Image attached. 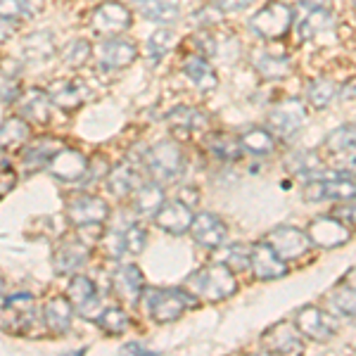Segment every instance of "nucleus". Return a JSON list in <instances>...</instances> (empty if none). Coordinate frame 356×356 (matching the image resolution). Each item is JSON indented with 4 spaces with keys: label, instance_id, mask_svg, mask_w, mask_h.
<instances>
[{
    "label": "nucleus",
    "instance_id": "nucleus-30",
    "mask_svg": "<svg viewBox=\"0 0 356 356\" xmlns=\"http://www.w3.org/2000/svg\"><path fill=\"white\" fill-rule=\"evenodd\" d=\"M22 53L29 62H45L55 53V38L50 31H33L22 43Z\"/></svg>",
    "mask_w": 356,
    "mask_h": 356
},
{
    "label": "nucleus",
    "instance_id": "nucleus-55",
    "mask_svg": "<svg viewBox=\"0 0 356 356\" xmlns=\"http://www.w3.org/2000/svg\"><path fill=\"white\" fill-rule=\"evenodd\" d=\"M15 29V19H3L0 17V41H5V38H10V33H13Z\"/></svg>",
    "mask_w": 356,
    "mask_h": 356
},
{
    "label": "nucleus",
    "instance_id": "nucleus-32",
    "mask_svg": "<svg viewBox=\"0 0 356 356\" xmlns=\"http://www.w3.org/2000/svg\"><path fill=\"white\" fill-rule=\"evenodd\" d=\"M29 136H31V129H29V124L24 122V117L5 119L3 126H0V152L19 147Z\"/></svg>",
    "mask_w": 356,
    "mask_h": 356
},
{
    "label": "nucleus",
    "instance_id": "nucleus-59",
    "mask_svg": "<svg viewBox=\"0 0 356 356\" xmlns=\"http://www.w3.org/2000/svg\"><path fill=\"white\" fill-rule=\"evenodd\" d=\"M352 171H354V174H356V159H354V162H352Z\"/></svg>",
    "mask_w": 356,
    "mask_h": 356
},
{
    "label": "nucleus",
    "instance_id": "nucleus-38",
    "mask_svg": "<svg viewBox=\"0 0 356 356\" xmlns=\"http://www.w3.org/2000/svg\"><path fill=\"white\" fill-rule=\"evenodd\" d=\"M67 295H69V302L74 304V309H81L86 302L97 297L95 283L90 278H86V275H74L67 285Z\"/></svg>",
    "mask_w": 356,
    "mask_h": 356
},
{
    "label": "nucleus",
    "instance_id": "nucleus-25",
    "mask_svg": "<svg viewBox=\"0 0 356 356\" xmlns=\"http://www.w3.org/2000/svg\"><path fill=\"white\" fill-rule=\"evenodd\" d=\"M140 186H143L140 171L129 162L117 164L110 174H107V191H110L114 197H129V195H134Z\"/></svg>",
    "mask_w": 356,
    "mask_h": 356
},
{
    "label": "nucleus",
    "instance_id": "nucleus-18",
    "mask_svg": "<svg viewBox=\"0 0 356 356\" xmlns=\"http://www.w3.org/2000/svg\"><path fill=\"white\" fill-rule=\"evenodd\" d=\"M252 271L259 280H275L288 273L285 259L275 254V250L268 243L252 245Z\"/></svg>",
    "mask_w": 356,
    "mask_h": 356
},
{
    "label": "nucleus",
    "instance_id": "nucleus-29",
    "mask_svg": "<svg viewBox=\"0 0 356 356\" xmlns=\"http://www.w3.org/2000/svg\"><path fill=\"white\" fill-rule=\"evenodd\" d=\"M240 145H243L245 152L250 154H271L275 150V138L268 129H261V126H250V129H245L243 134H240Z\"/></svg>",
    "mask_w": 356,
    "mask_h": 356
},
{
    "label": "nucleus",
    "instance_id": "nucleus-58",
    "mask_svg": "<svg viewBox=\"0 0 356 356\" xmlns=\"http://www.w3.org/2000/svg\"><path fill=\"white\" fill-rule=\"evenodd\" d=\"M3 292H5V283H3V278H0V304H3Z\"/></svg>",
    "mask_w": 356,
    "mask_h": 356
},
{
    "label": "nucleus",
    "instance_id": "nucleus-24",
    "mask_svg": "<svg viewBox=\"0 0 356 356\" xmlns=\"http://www.w3.org/2000/svg\"><path fill=\"white\" fill-rule=\"evenodd\" d=\"M183 76L191 83H195V88H200L202 93H209V90H214L219 86V76L211 69L209 60L197 53L186 57V62H183Z\"/></svg>",
    "mask_w": 356,
    "mask_h": 356
},
{
    "label": "nucleus",
    "instance_id": "nucleus-47",
    "mask_svg": "<svg viewBox=\"0 0 356 356\" xmlns=\"http://www.w3.org/2000/svg\"><path fill=\"white\" fill-rule=\"evenodd\" d=\"M195 50H197V55H202V57L216 55L219 45H216V38L211 36L209 29H202V31L195 33Z\"/></svg>",
    "mask_w": 356,
    "mask_h": 356
},
{
    "label": "nucleus",
    "instance_id": "nucleus-40",
    "mask_svg": "<svg viewBox=\"0 0 356 356\" xmlns=\"http://www.w3.org/2000/svg\"><path fill=\"white\" fill-rule=\"evenodd\" d=\"M288 169L292 171V174H297V176L316 178V176H318V171H321V157L316 152H309V150L295 152L288 159Z\"/></svg>",
    "mask_w": 356,
    "mask_h": 356
},
{
    "label": "nucleus",
    "instance_id": "nucleus-60",
    "mask_svg": "<svg viewBox=\"0 0 356 356\" xmlns=\"http://www.w3.org/2000/svg\"><path fill=\"white\" fill-rule=\"evenodd\" d=\"M0 197H3V195H0Z\"/></svg>",
    "mask_w": 356,
    "mask_h": 356
},
{
    "label": "nucleus",
    "instance_id": "nucleus-4",
    "mask_svg": "<svg viewBox=\"0 0 356 356\" xmlns=\"http://www.w3.org/2000/svg\"><path fill=\"white\" fill-rule=\"evenodd\" d=\"M145 169L157 183H171L186 171V154L171 140L157 143L145 154Z\"/></svg>",
    "mask_w": 356,
    "mask_h": 356
},
{
    "label": "nucleus",
    "instance_id": "nucleus-52",
    "mask_svg": "<svg viewBox=\"0 0 356 356\" xmlns=\"http://www.w3.org/2000/svg\"><path fill=\"white\" fill-rule=\"evenodd\" d=\"M122 354H138V356H154L157 352H152V349H147L145 344H140V342H129V344H124L122 347Z\"/></svg>",
    "mask_w": 356,
    "mask_h": 356
},
{
    "label": "nucleus",
    "instance_id": "nucleus-28",
    "mask_svg": "<svg viewBox=\"0 0 356 356\" xmlns=\"http://www.w3.org/2000/svg\"><path fill=\"white\" fill-rule=\"evenodd\" d=\"M131 8H134L143 19L154 22V24H162V26H171L174 22H178V17H181L176 5H166L164 0H134Z\"/></svg>",
    "mask_w": 356,
    "mask_h": 356
},
{
    "label": "nucleus",
    "instance_id": "nucleus-42",
    "mask_svg": "<svg viewBox=\"0 0 356 356\" xmlns=\"http://www.w3.org/2000/svg\"><path fill=\"white\" fill-rule=\"evenodd\" d=\"M207 147H209L211 154L223 159V162H233V159H238L240 154H243L240 140H231V138H226V136H211L209 140H207Z\"/></svg>",
    "mask_w": 356,
    "mask_h": 356
},
{
    "label": "nucleus",
    "instance_id": "nucleus-56",
    "mask_svg": "<svg viewBox=\"0 0 356 356\" xmlns=\"http://www.w3.org/2000/svg\"><path fill=\"white\" fill-rule=\"evenodd\" d=\"M43 3H45V0H26L24 15H29V17L38 15V13H41V10H43Z\"/></svg>",
    "mask_w": 356,
    "mask_h": 356
},
{
    "label": "nucleus",
    "instance_id": "nucleus-36",
    "mask_svg": "<svg viewBox=\"0 0 356 356\" xmlns=\"http://www.w3.org/2000/svg\"><path fill=\"white\" fill-rule=\"evenodd\" d=\"M95 323H97V328L102 332H107V335H124L131 325V318L124 309L110 307V309H102L100 316L95 318Z\"/></svg>",
    "mask_w": 356,
    "mask_h": 356
},
{
    "label": "nucleus",
    "instance_id": "nucleus-53",
    "mask_svg": "<svg viewBox=\"0 0 356 356\" xmlns=\"http://www.w3.org/2000/svg\"><path fill=\"white\" fill-rule=\"evenodd\" d=\"M15 183H17L15 171L5 169L3 174H0V195H5V193H10V191H13V188H15Z\"/></svg>",
    "mask_w": 356,
    "mask_h": 356
},
{
    "label": "nucleus",
    "instance_id": "nucleus-57",
    "mask_svg": "<svg viewBox=\"0 0 356 356\" xmlns=\"http://www.w3.org/2000/svg\"><path fill=\"white\" fill-rule=\"evenodd\" d=\"M181 202L193 207L195 202H197V191H193V188H183V191H181Z\"/></svg>",
    "mask_w": 356,
    "mask_h": 356
},
{
    "label": "nucleus",
    "instance_id": "nucleus-9",
    "mask_svg": "<svg viewBox=\"0 0 356 356\" xmlns=\"http://www.w3.org/2000/svg\"><path fill=\"white\" fill-rule=\"evenodd\" d=\"M266 243L273 247L275 254L280 259L290 261V259H300L309 252L312 247V240H309V233L307 231H300L295 226H278L273 228L271 233L266 235Z\"/></svg>",
    "mask_w": 356,
    "mask_h": 356
},
{
    "label": "nucleus",
    "instance_id": "nucleus-33",
    "mask_svg": "<svg viewBox=\"0 0 356 356\" xmlns=\"http://www.w3.org/2000/svg\"><path fill=\"white\" fill-rule=\"evenodd\" d=\"M321 178L325 181V200L349 202L356 197V181H352L347 174H325Z\"/></svg>",
    "mask_w": 356,
    "mask_h": 356
},
{
    "label": "nucleus",
    "instance_id": "nucleus-17",
    "mask_svg": "<svg viewBox=\"0 0 356 356\" xmlns=\"http://www.w3.org/2000/svg\"><path fill=\"white\" fill-rule=\"evenodd\" d=\"M86 169H88L86 154L79 150H72V147H62L48 164L50 174H53L57 181H65V183L79 181V178L86 174Z\"/></svg>",
    "mask_w": 356,
    "mask_h": 356
},
{
    "label": "nucleus",
    "instance_id": "nucleus-3",
    "mask_svg": "<svg viewBox=\"0 0 356 356\" xmlns=\"http://www.w3.org/2000/svg\"><path fill=\"white\" fill-rule=\"evenodd\" d=\"M292 24H295V10L290 5L280 3V0H271L259 10L257 15H252L250 29L257 38L261 41H278L290 33Z\"/></svg>",
    "mask_w": 356,
    "mask_h": 356
},
{
    "label": "nucleus",
    "instance_id": "nucleus-54",
    "mask_svg": "<svg viewBox=\"0 0 356 356\" xmlns=\"http://www.w3.org/2000/svg\"><path fill=\"white\" fill-rule=\"evenodd\" d=\"M340 97H342V100H356V79H352V81H347L342 86Z\"/></svg>",
    "mask_w": 356,
    "mask_h": 356
},
{
    "label": "nucleus",
    "instance_id": "nucleus-44",
    "mask_svg": "<svg viewBox=\"0 0 356 356\" xmlns=\"http://www.w3.org/2000/svg\"><path fill=\"white\" fill-rule=\"evenodd\" d=\"M330 304L337 314L352 318V316H356V290L349 288V285H340V288L330 295Z\"/></svg>",
    "mask_w": 356,
    "mask_h": 356
},
{
    "label": "nucleus",
    "instance_id": "nucleus-37",
    "mask_svg": "<svg viewBox=\"0 0 356 356\" xmlns=\"http://www.w3.org/2000/svg\"><path fill=\"white\" fill-rule=\"evenodd\" d=\"M17 74H19V65L13 60L0 62V100L13 102L19 97V81H17Z\"/></svg>",
    "mask_w": 356,
    "mask_h": 356
},
{
    "label": "nucleus",
    "instance_id": "nucleus-41",
    "mask_svg": "<svg viewBox=\"0 0 356 356\" xmlns=\"http://www.w3.org/2000/svg\"><path fill=\"white\" fill-rule=\"evenodd\" d=\"M176 45V33L169 26H162L157 31H152V36L147 38V55L152 62H159L162 57H166L171 48Z\"/></svg>",
    "mask_w": 356,
    "mask_h": 356
},
{
    "label": "nucleus",
    "instance_id": "nucleus-45",
    "mask_svg": "<svg viewBox=\"0 0 356 356\" xmlns=\"http://www.w3.org/2000/svg\"><path fill=\"white\" fill-rule=\"evenodd\" d=\"M88 57H90V43L86 41V38H76V41H72L65 50H62V62L72 69L86 65Z\"/></svg>",
    "mask_w": 356,
    "mask_h": 356
},
{
    "label": "nucleus",
    "instance_id": "nucleus-20",
    "mask_svg": "<svg viewBox=\"0 0 356 356\" xmlns=\"http://www.w3.org/2000/svg\"><path fill=\"white\" fill-rule=\"evenodd\" d=\"M19 105V117H24L26 122L45 126L50 122V112H53V100L50 95L41 88H29L24 95L17 97Z\"/></svg>",
    "mask_w": 356,
    "mask_h": 356
},
{
    "label": "nucleus",
    "instance_id": "nucleus-46",
    "mask_svg": "<svg viewBox=\"0 0 356 356\" xmlns=\"http://www.w3.org/2000/svg\"><path fill=\"white\" fill-rule=\"evenodd\" d=\"M122 238H124V252H129V254H140L147 245V231L143 226H129L122 233Z\"/></svg>",
    "mask_w": 356,
    "mask_h": 356
},
{
    "label": "nucleus",
    "instance_id": "nucleus-23",
    "mask_svg": "<svg viewBox=\"0 0 356 356\" xmlns=\"http://www.w3.org/2000/svg\"><path fill=\"white\" fill-rule=\"evenodd\" d=\"M252 67L264 81H283L292 74V62L288 55L268 53V50H257L252 55Z\"/></svg>",
    "mask_w": 356,
    "mask_h": 356
},
{
    "label": "nucleus",
    "instance_id": "nucleus-39",
    "mask_svg": "<svg viewBox=\"0 0 356 356\" xmlns=\"http://www.w3.org/2000/svg\"><path fill=\"white\" fill-rule=\"evenodd\" d=\"M219 261L226 264L233 273H243L247 268H252V247L243 243L226 247V252L219 257Z\"/></svg>",
    "mask_w": 356,
    "mask_h": 356
},
{
    "label": "nucleus",
    "instance_id": "nucleus-14",
    "mask_svg": "<svg viewBox=\"0 0 356 356\" xmlns=\"http://www.w3.org/2000/svg\"><path fill=\"white\" fill-rule=\"evenodd\" d=\"M110 216V207L105 200L93 197V195H83L67 204V219L74 226H86V223H102Z\"/></svg>",
    "mask_w": 356,
    "mask_h": 356
},
{
    "label": "nucleus",
    "instance_id": "nucleus-7",
    "mask_svg": "<svg viewBox=\"0 0 356 356\" xmlns=\"http://www.w3.org/2000/svg\"><path fill=\"white\" fill-rule=\"evenodd\" d=\"M295 325H297V330H300V335L309 337V340H314V342H328L337 332L335 318L325 312H321L314 304H307V307H302L300 312L295 314Z\"/></svg>",
    "mask_w": 356,
    "mask_h": 356
},
{
    "label": "nucleus",
    "instance_id": "nucleus-34",
    "mask_svg": "<svg viewBox=\"0 0 356 356\" xmlns=\"http://www.w3.org/2000/svg\"><path fill=\"white\" fill-rule=\"evenodd\" d=\"M166 122L171 124V129H183L188 134L191 129H204L207 126V114L200 112L197 107H188V105H181L176 110H171L166 114Z\"/></svg>",
    "mask_w": 356,
    "mask_h": 356
},
{
    "label": "nucleus",
    "instance_id": "nucleus-11",
    "mask_svg": "<svg viewBox=\"0 0 356 356\" xmlns=\"http://www.w3.org/2000/svg\"><path fill=\"white\" fill-rule=\"evenodd\" d=\"M307 112L300 100H285L268 114V131L278 138H292L302 129Z\"/></svg>",
    "mask_w": 356,
    "mask_h": 356
},
{
    "label": "nucleus",
    "instance_id": "nucleus-27",
    "mask_svg": "<svg viewBox=\"0 0 356 356\" xmlns=\"http://www.w3.org/2000/svg\"><path fill=\"white\" fill-rule=\"evenodd\" d=\"M60 150H62L60 140H53V138H38V140H33L31 145H26L24 154H22V164H24V169L29 174H31V171L48 169L50 159H53Z\"/></svg>",
    "mask_w": 356,
    "mask_h": 356
},
{
    "label": "nucleus",
    "instance_id": "nucleus-48",
    "mask_svg": "<svg viewBox=\"0 0 356 356\" xmlns=\"http://www.w3.org/2000/svg\"><path fill=\"white\" fill-rule=\"evenodd\" d=\"M209 3L223 15H233V13H243V10L252 8L257 0H209Z\"/></svg>",
    "mask_w": 356,
    "mask_h": 356
},
{
    "label": "nucleus",
    "instance_id": "nucleus-21",
    "mask_svg": "<svg viewBox=\"0 0 356 356\" xmlns=\"http://www.w3.org/2000/svg\"><path fill=\"white\" fill-rule=\"evenodd\" d=\"M112 290L119 300L136 302L145 290V280H143V271L136 264H122L112 275Z\"/></svg>",
    "mask_w": 356,
    "mask_h": 356
},
{
    "label": "nucleus",
    "instance_id": "nucleus-13",
    "mask_svg": "<svg viewBox=\"0 0 356 356\" xmlns=\"http://www.w3.org/2000/svg\"><path fill=\"white\" fill-rule=\"evenodd\" d=\"M138 57L136 43L124 41V38H105L102 45L97 48V65L105 72H114V69H124L134 65Z\"/></svg>",
    "mask_w": 356,
    "mask_h": 356
},
{
    "label": "nucleus",
    "instance_id": "nucleus-16",
    "mask_svg": "<svg viewBox=\"0 0 356 356\" xmlns=\"http://www.w3.org/2000/svg\"><path fill=\"white\" fill-rule=\"evenodd\" d=\"M48 95L55 107H60V110H65V112H72V110H79V107L88 100L90 90L81 79H65V81H55L50 86Z\"/></svg>",
    "mask_w": 356,
    "mask_h": 356
},
{
    "label": "nucleus",
    "instance_id": "nucleus-8",
    "mask_svg": "<svg viewBox=\"0 0 356 356\" xmlns=\"http://www.w3.org/2000/svg\"><path fill=\"white\" fill-rule=\"evenodd\" d=\"M307 233H309L312 245H318V247H323V250H335V247H342L352 240L349 226L337 219L335 214L316 216V219L309 223Z\"/></svg>",
    "mask_w": 356,
    "mask_h": 356
},
{
    "label": "nucleus",
    "instance_id": "nucleus-5",
    "mask_svg": "<svg viewBox=\"0 0 356 356\" xmlns=\"http://www.w3.org/2000/svg\"><path fill=\"white\" fill-rule=\"evenodd\" d=\"M0 328L13 335H29L36 328V302L31 295H15L3 304Z\"/></svg>",
    "mask_w": 356,
    "mask_h": 356
},
{
    "label": "nucleus",
    "instance_id": "nucleus-50",
    "mask_svg": "<svg viewBox=\"0 0 356 356\" xmlns=\"http://www.w3.org/2000/svg\"><path fill=\"white\" fill-rule=\"evenodd\" d=\"M79 240H83L86 245H93L95 240H100L102 235V223H86V226H76Z\"/></svg>",
    "mask_w": 356,
    "mask_h": 356
},
{
    "label": "nucleus",
    "instance_id": "nucleus-43",
    "mask_svg": "<svg viewBox=\"0 0 356 356\" xmlns=\"http://www.w3.org/2000/svg\"><path fill=\"white\" fill-rule=\"evenodd\" d=\"M325 145L330 152H344L356 147V124H344L340 129L330 131L325 138Z\"/></svg>",
    "mask_w": 356,
    "mask_h": 356
},
{
    "label": "nucleus",
    "instance_id": "nucleus-19",
    "mask_svg": "<svg viewBox=\"0 0 356 356\" xmlns=\"http://www.w3.org/2000/svg\"><path fill=\"white\" fill-rule=\"evenodd\" d=\"M90 245H86L83 240H69V243L60 245L53 254V271L57 275H72L88 261Z\"/></svg>",
    "mask_w": 356,
    "mask_h": 356
},
{
    "label": "nucleus",
    "instance_id": "nucleus-12",
    "mask_svg": "<svg viewBox=\"0 0 356 356\" xmlns=\"http://www.w3.org/2000/svg\"><path fill=\"white\" fill-rule=\"evenodd\" d=\"M191 235L193 240L204 250H216V247L226 245L228 238V228L219 216L211 214V211H202L193 219L191 226Z\"/></svg>",
    "mask_w": 356,
    "mask_h": 356
},
{
    "label": "nucleus",
    "instance_id": "nucleus-6",
    "mask_svg": "<svg viewBox=\"0 0 356 356\" xmlns=\"http://www.w3.org/2000/svg\"><path fill=\"white\" fill-rule=\"evenodd\" d=\"M131 26V13L124 3L117 0H107V3L97 5L90 15V29L95 36L100 38H117Z\"/></svg>",
    "mask_w": 356,
    "mask_h": 356
},
{
    "label": "nucleus",
    "instance_id": "nucleus-35",
    "mask_svg": "<svg viewBox=\"0 0 356 356\" xmlns=\"http://www.w3.org/2000/svg\"><path fill=\"white\" fill-rule=\"evenodd\" d=\"M337 95V86L325 76L312 79L307 86V97H309V105L316 107V110H325V107L332 102V97Z\"/></svg>",
    "mask_w": 356,
    "mask_h": 356
},
{
    "label": "nucleus",
    "instance_id": "nucleus-26",
    "mask_svg": "<svg viewBox=\"0 0 356 356\" xmlns=\"http://www.w3.org/2000/svg\"><path fill=\"white\" fill-rule=\"evenodd\" d=\"M74 318V304L69 302V297H53L45 302L43 307V321L48 325V330H53L55 335H67L72 328Z\"/></svg>",
    "mask_w": 356,
    "mask_h": 356
},
{
    "label": "nucleus",
    "instance_id": "nucleus-2",
    "mask_svg": "<svg viewBox=\"0 0 356 356\" xmlns=\"http://www.w3.org/2000/svg\"><path fill=\"white\" fill-rule=\"evenodd\" d=\"M197 307V297L191 295L186 288L162 290V288H145L143 290V309L152 316L157 323H171L181 318L186 309Z\"/></svg>",
    "mask_w": 356,
    "mask_h": 356
},
{
    "label": "nucleus",
    "instance_id": "nucleus-49",
    "mask_svg": "<svg viewBox=\"0 0 356 356\" xmlns=\"http://www.w3.org/2000/svg\"><path fill=\"white\" fill-rule=\"evenodd\" d=\"M26 0H0V17L3 19H17L19 15H24Z\"/></svg>",
    "mask_w": 356,
    "mask_h": 356
},
{
    "label": "nucleus",
    "instance_id": "nucleus-22",
    "mask_svg": "<svg viewBox=\"0 0 356 356\" xmlns=\"http://www.w3.org/2000/svg\"><path fill=\"white\" fill-rule=\"evenodd\" d=\"M264 347L273 354H302L304 342L300 337L297 325L292 328L290 323H278L264 335Z\"/></svg>",
    "mask_w": 356,
    "mask_h": 356
},
{
    "label": "nucleus",
    "instance_id": "nucleus-10",
    "mask_svg": "<svg viewBox=\"0 0 356 356\" xmlns=\"http://www.w3.org/2000/svg\"><path fill=\"white\" fill-rule=\"evenodd\" d=\"M295 22V36L297 41H312L314 36H318L321 31H328L335 24V17H332L330 8L323 5H300V13H297Z\"/></svg>",
    "mask_w": 356,
    "mask_h": 356
},
{
    "label": "nucleus",
    "instance_id": "nucleus-15",
    "mask_svg": "<svg viewBox=\"0 0 356 356\" xmlns=\"http://www.w3.org/2000/svg\"><path fill=\"white\" fill-rule=\"evenodd\" d=\"M195 214L191 211V207L181 200H171L159 207V211L154 214V223H157L162 231L171 235H183L186 231H191Z\"/></svg>",
    "mask_w": 356,
    "mask_h": 356
},
{
    "label": "nucleus",
    "instance_id": "nucleus-1",
    "mask_svg": "<svg viewBox=\"0 0 356 356\" xmlns=\"http://www.w3.org/2000/svg\"><path fill=\"white\" fill-rule=\"evenodd\" d=\"M183 288L197 297V300L221 302L238 292V280H235L233 271L226 264L216 261V264H209V266L200 268V271H195L191 278H186Z\"/></svg>",
    "mask_w": 356,
    "mask_h": 356
},
{
    "label": "nucleus",
    "instance_id": "nucleus-51",
    "mask_svg": "<svg viewBox=\"0 0 356 356\" xmlns=\"http://www.w3.org/2000/svg\"><path fill=\"white\" fill-rule=\"evenodd\" d=\"M332 214H335L340 221L356 226V204H340V207H335V209H332Z\"/></svg>",
    "mask_w": 356,
    "mask_h": 356
},
{
    "label": "nucleus",
    "instance_id": "nucleus-31",
    "mask_svg": "<svg viewBox=\"0 0 356 356\" xmlns=\"http://www.w3.org/2000/svg\"><path fill=\"white\" fill-rule=\"evenodd\" d=\"M162 204H164V191L157 181L143 183V186L134 193V207L140 216H154Z\"/></svg>",
    "mask_w": 356,
    "mask_h": 356
}]
</instances>
